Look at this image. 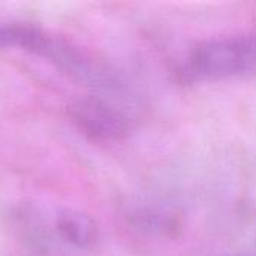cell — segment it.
<instances>
[{
  "instance_id": "1",
  "label": "cell",
  "mask_w": 256,
  "mask_h": 256,
  "mask_svg": "<svg viewBox=\"0 0 256 256\" xmlns=\"http://www.w3.org/2000/svg\"><path fill=\"white\" fill-rule=\"evenodd\" d=\"M14 46L48 60L72 78L86 82L99 92L114 94L126 93V86L117 74L70 42L50 34L39 27L30 24L0 22V50Z\"/></svg>"
},
{
  "instance_id": "2",
  "label": "cell",
  "mask_w": 256,
  "mask_h": 256,
  "mask_svg": "<svg viewBox=\"0 0 256 256\" xmlns=\"http://www.w3.org/2000/svg\"><path fill=\"white\" fill-rule=\"evenodd\" d=\"M186 74L206 81L256 76V33L202 42L190 52Z\"/></svg>"
},
{
  "instance_id": "3",
  "label": "cell",
  "mask_w": 256,
  "mask_h": 256,
  "mask_svg": "<svg viewBox=\"0 0 256 256\" xmlns=\"http://www.w3.org/2000/svg\"><path fill=\"white\" fill-rule=\"evenodd\" d=\"M72 117L87 135L98 140H122L132 129L126 111L102 96H88L78 100L72 106Z\"/></svg>"
},
{
  "instance_id": "4",
  "label": "cell",
  "mask_w": 256,
  "mask_h": 256,
  "mask_svg": "<svg viewBox=\"0 0 256 256\" xmlns=\"http://www.w3.org/2000/svg\"><path fill=\"white\" fill-rule=\"evenodd\" d=\"M57 231L66 243L80 249L90 248L98 237V230L92 218L74 210H66L58 214Z\"/></svg>"
},
{
  "instance_id": "5",
  "label": "cell",
  "mask_w": 256,
  "mask_h": 256,
  "mask_svg": "<svg viewBox=\"0 0 256 256\" xmlns=\"http://www.w3.org/2000/svg\"><path fill=\"white\" fill-rule=\"evenodd\" d=\"M220 256H256V246L249 249V250H244V252H238V254H231V255H220Z\"/></svg>"
}]
</instances>
